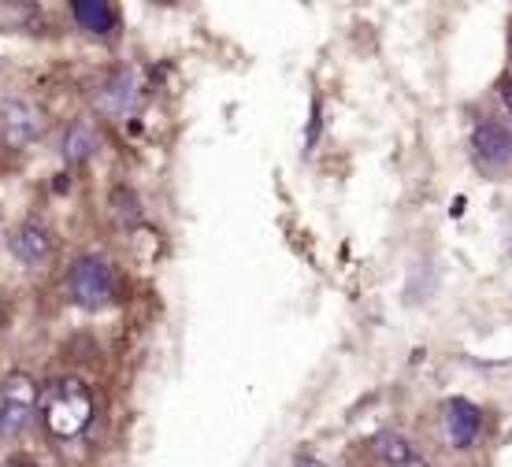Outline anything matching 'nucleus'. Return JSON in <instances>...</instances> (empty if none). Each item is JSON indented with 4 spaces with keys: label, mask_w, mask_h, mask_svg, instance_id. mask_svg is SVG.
Instances as JSON below:
<instances>
[{
    "label": "nucleus",
    "mask_w": 512,
    "mask_h": 467,
    "mask_svg": "<svg viewBox=\"0 0 512 467\" xmlns=\"http://www.w3.org/2000/svg\"><path fill=\"white\" fill-rule=\"evenodd\" d=\"M93 393L82 379H56L49 390L41 393V423L56 442H75L93 423Z\"/></svg>",
    "instance_id": "obj_1"
},
{
    "label": "nucleus",
    "mask_w": 512,
    "mask_h": 467,
    "mask_svg": "<svg viewBox=\"0 0 512 467\" xmlns=\"http://www.w3.org/2000/svg\"><path fill=\"white\" fill-rule=\"evenodd\" d=\"M67 293H71L75 304L97 312V308H104V304L116 297V271L97 253L78 256L75 264H71V271H67Z\"/></svg>",
    "instance_id": "obj_2"
},
{
    "label": "nucleus",
    "mask_w": 512,
    "mask_h": 467,
    "mask_svg": "<svg viewBox=\"0 0 512 467\" xmlns=\"http://www.w3.org/2000/svg\"><path fill=\"white\" fill-rule=\"evenodd\" d=\"M41 390L26 371H12L0 379V438L23 434L38 416Z\"/></svg>",
    "instance_id": "obj_3"
},
{
    "label": "nucleus",
    "mask_w": 512,
    "mask_h": 467,
    "mask_svg": "<svg viewBox=\"0 0 512 467\" xmlns=\"http://www.w3.org/2000/svg\"><path fill=\"white\" fill-rule=\"evenodd\" d=\"M45 112L38 104L23 101V97H4L0 101V145L4 149H30L34 141L45 134Z\"/></svg>",
    "instance_id": "obj_4"
},
{
    "label": "nucleus",
    "mask_w": 512,
    "mask_h": 467,
    "mask_svg": "<svg viewBox=\"0 0 512 467\" xmlns=\"http://www.w3.org/2000/svg\"><path fill=\"white\" fill-rule=\"evenodd\" d=\"M472 152H475V160H483V164H490V167L512 164L509 127H501L494 119H483V123L472 130Z\"/></svg>",
    "instance_id": "obj_5"
},
{
    "label": "nucleus",
    "mask_w": 512,
    "mask_h": 467,
    "mask_svg": "<svg viewBox=\"0 0 512 467\" xmlns=\"http://www.w3.org/2000/svg\"><path fill=\"white\" fill-rule=\"evenodd\" d=\"M12 253H15V260H19V264L41 267L52 256L49 227H45V223H38V219H26L23 227L12 234Z\"/></svg>",
    "instance_id": "obj_6"
},
{
    "label": "nucleus",
    "mask_w": 512,
    "mask_h": 467,
    "mask_svg": "<svg viewBox=\"0 0 512 467\" xmlns=\"http://www.w3.org/2000/svg\"><path fill=\"white\" fill-rule=\"evenodd\" d=\"M446 430H449V442L457 445V449H468L479 438V430H483V412L472 401L453 397L446 404Z\"/></svg>",
    "instance_id": "obj_7"
},
{
    "label": "nucleus",
    "mask_w": 512,
    "mask_h": 467,
    "mask_svg": "<svg viewBox=\"0 0 512 467\" xmlns=\"http://www.w3.org/2000/svg\"><path fill=\"white\" fill-rule=\"evenodd\" d=\"M138 93H141V82H138V71H119L104 82L101 97H97V108L104 115H127L134 104H138Z\"/></svg>",
    "instance_id": "obj_8"
},
{
    "label": "nucleus",
    "mask_w": 512,
    "mask_h": 467,
    "mask_svg": "<svg viewBox=\"0 0 512 467\" xmlns=\"http://www.w3.org/2000/svg\"><path fill=\"white\" fill-rule=\"evenodd\" d=\"M372 453L379 456L386 467H409L412 460H420V456H416V445H412L405 434H397V430H383V434H375Z\"/></svg>",
    "instance_id": "obj_9"
},
{
    "label": "nucleus",
    "mask_w": 512,
    "mask_h": 467,
    "mask_svg": "<svg viewBox=\"0 0 512 467\" xmlns=\"http://www.w3.org/2000/svg\"><path fill=\"white\" fill-rule=\"evenodd\" d=\"M97 145H101V134H97V127H93V123H86V119H75V123L67 127L64 156L71 160V164H86L93 152H97Z\"/></svg>",
    "instance_id": "obj_10"
},
{
    "label": "nucleus",
    "mask_w": 512,
    "mask_h": 467,
    "mask_svg": "<svg viewBox=\"0 0 512 467\" xmlns=\"http://www.w3.org/2000/svg\"><path fill=\"white\" fill-rule=\"evenodd\" d=\"M71 15H75L86 30H93V34H108V30L116 26V8H112V4H101V0H75V4H71Z\"/></svg>",
    "instance_id": "obj_11"
},
{
    "label": "nucleus",
    "mask_w": 512,
    "mask_h": 467,
    "mask_svg": "<svg viewBox=\"0 0 512 467\" xmlns=\"http://www.w3.org/2000/svg\"><path fill=\"white\" fill-rule=\"evenodd\" d=\"M501 101H505V108H509V115H512V82L501 86Z\"/></svg>",
    "instance_id": "obj_12"
},
{
    "label": "nucleus",
    "mask_w": 512,
    "mask_h": 467,
    "mask_svg": "<svg viewBox=\"0 0 512 467\" xmlns=\"http://www.w3.org/2000/svg\"><path fill=\"white\" fill-rule=\"evenodd\" d=\"M0 467H30V464H23V460H4Z\"/></svg>",
    "instance_id": "obj_13"
}]
</instances>
